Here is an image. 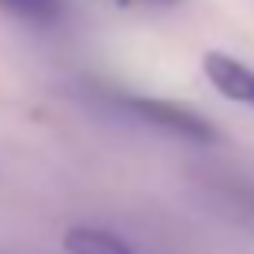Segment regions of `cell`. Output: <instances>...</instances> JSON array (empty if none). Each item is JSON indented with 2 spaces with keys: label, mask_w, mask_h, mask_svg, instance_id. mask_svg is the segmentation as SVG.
<instances>
[{
  "label": "cell",
  "mask_w": 254,
  "mask_h": 254,
  "mask_svg": "<svg viewBox=\"0 0 254 254\" xmlns=\"http://www.w3.org/2000/svg\"><path fill=\"white\" fill-rule=\"evenodd\" d=\"M153 4H172V0H153Z\"/></svg>",
  "instance_id": "obj_5"
},
{
  "label": "cell",
  "mask_w": 254,
  "mask_h": 254,
  "mask_svg": "<svg viewBox=\"0 0 254 254\" xmlns=\"http://www.w3.org/2000/svg\"><path fill=\"white\" fill-rule=\"evenodd\" d=\"M202 71H206V79L213 82V90L221 97L254 109V67H247L243 60H236L228 53H206L202 56Z\"/></svg>",
  "instance_id": "obj_2"
},
{
  "label": "cell",
  "mask_w": 254,
  "mask_h": 254,
  "mask_svg": "<svg viewBox=\"0 0 254 254\" xmlns=\"http://www.w3.org/2000/svg\"><path fill=\"white\" fill-rule=\"evenodd\" d=\"M124 105L135 112L138 120L157 124V127H165V131H172V135H180V138H190V142H217V138H221L209 120H202L198 112L183 109V105L157 101V97H127Z\"/></svg>",
  "instance_id": "obj_1"
},
{
  "label": "cell",
  "mask_w": 254,
  "mask_h": 254,
  "mask_svg": "<svg viewBox=\"0 0 254 254\" xmlns=\"http://www.w3.org/2000/svg\"><path fill=\"white\" fill-rule=\"evenodd\" d=\"M4 8H11V11H19V15H26V19H53L56 15V0H0Z\"/></svg>",
  "instance_id": "obj_4"
},
{
  "label": "cell",
  "mask_w": 254,
  "mask_h": 254,
  "mask_svg": "<svg viewBox=\"0 0 254 254\" xmlns=\"http://www.w3.org/2000/svg\"><path fill=\"white\" fill-rule=\"evenodd\" d=\"M64 251L67 254H135L120 236L105 228H71L64 236Z\"/></svg>",
  "instance_id": "obj_3"
}]
</instances>
